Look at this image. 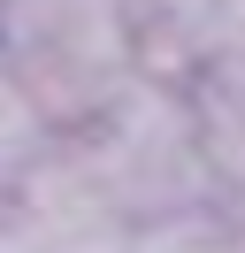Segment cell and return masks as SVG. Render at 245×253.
<instances>
[{"instance_id": "obj_1", "label": "cell", "mask_w": 245, "mask_h": 253, "mask_svg": "<svg viewBox=\"0 0 245 253\" xmlns=\"http://www.w3.org/2000/svg\"><path fill=\"white\" fill-rule=\"evenodd\" d=\"M0 62L61 138L146 77V31L130 0H0Z\"/></svg>"}, {"instance_id": "obj_2", "label": "cell", "mask_w": 245, "mask_h": 253, "mask_svg": "<svg viewBox=\"0 0 245 253\" xmlns=\"http://www.w3.org/2000/svg\"><path fill=\"white\" fill-rule=\"evenodd\" d=\"M184 92H192L199 161H207V192H214V207L245 215V92H222V84H184Z\"/></svg>"}, {"instance_id": "obj_3", "label": "cell", "mask_w": 245, "mask_h": 253, "mask_svg": "<svg viewBox=\"0 0 245 253\" xmlns=\"http://www.w3.org/2000/svg\"><path fill=\"white\" fill-rule=\"evenodd\" d=\"M184 84H222L245 92V0H207L184 46Z\"/></svg>"}, {"instance_id": "obj_4", "label": "cell", "mask_w": 245, "mask_h": 253, "mask_svg": "<svg viewBox=\"0 0 245 253\" xmlns=\"http://www.w3.org/2000/svg\"><path fill=\"white\" fill-rule=\"evenodd\" d=\"M46 154H54V130H46V115L31 108V92L8 77V62H0V192H15Z\"/></svg>"}]
</instances>
